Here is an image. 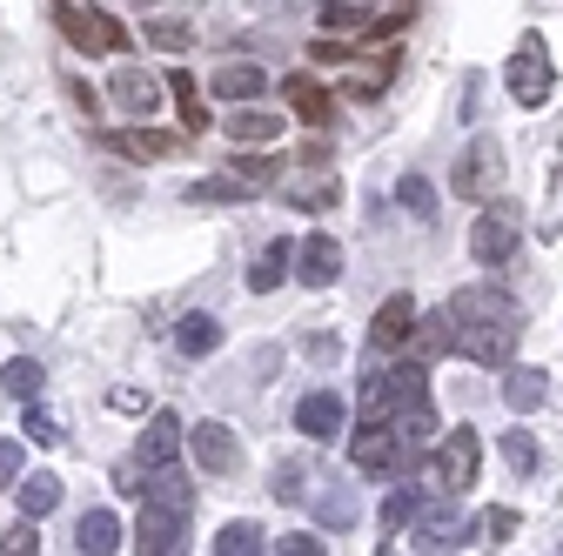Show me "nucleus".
<instances>
[{
    "instance_id": "f257e3e1",
    "label": "nucleus",
    "mask_w": 563,
    "mask_h": 556,
    "mask_svg": "<svg viewBox=\"0 0 563 556\" xmlns=\"http://www.w3.org/2000/svg\"><path fill=\"white\" fill-rule=\"evenodd\" d=\"M443 309H450V349L463 363H476V369H497L517 349V335H523L517 329V296L497 289V282H470Z\"/></svg>"
},
{
    "instance_id": "f03ea898",
    "label": "nucleus",
    "mask_w": 563,
    "mask_h": 556,
    "mask_svg": "<svg viewBox=\"0 0 563 556\" xmlns=\"http://www.w3.org/2000/svg\"><path fill=\"white\" fill-rule=\"evenodd\" d=\"M422 396H430V369H422V363H396V369H369V376H363L356 409H363V415H389V409L422 402Z\"/></svg>"
},
{
    "instance_id": "7ed1b4c3",
    "label": "nucleus",
    "mask_w": 563,
    "mask_h": 556,
    "mask_svg": "<svg viewBox=\"0 0 563 556\" xmlns=\"http://www.w3.org/2000/svg\"><path fill=\"white\" fill-rule=\"evenodd\" d=\"M510 101L517 108H543L550 101V88H556V67H550V47H543V34H523L517 41V54H510Z\"/></svg>"
},
{
    "instance_id": "20e7f679",
    "label": "nucleus",
    "mask_w": 563,
    "mask_h": 556,
    "mask_svg": "<svg viewBox=\"0 0 563 556\" xmlns=\"http://www.w3.org/2000/svg\"><path fill=\"white\" fill-rule=\"evenodd\" d=\"M54 27L81 54H128V27L108 8H54Z\"/></svg>"
},
{
    "instance_id": "39448f33",
    "label": "nucleus",
    "mask_w": 563,
    "mask_h": 556,
    "mask_svg": "<svg viewBox=\"0 0 563 556\" xmlns=\"http://www.w3.org/2000/svg\"><path fill=\"white\" fill-rule=\"evenodd\" d=\"M517 242H523V229H517V208L489 194V208H483V215H476V229H470V255H476L483 268H504V262H517Z\"/></svg>"
},
{
    "instance_id": "423d86ee",
    "label": "nucleus",
    "mask_w": 563,
    "mask_h": 556,
    "mask_svg": "<svg viewBox=\"0 0 563 556\" xmlns=\"http://www.w3.org/2000/svg\"><path fill=\"white\" fill-rule=\"evenodd\" d=\"M476 469H483V436L463 423V430H450V436L437 443V456H430V482L450 497V490H470Z\"/></svg>"
},
{
    "instance_id": "0eeeda50",
    "label": "nucleus",
    "mask_w": 563,
    "mask_h": 556,
    "mask_svg": "<svg viewBox=\"0 0 563 556\" xmlns=\"http://www.w3.org/2000/svg\"><path fill=\"white\" fill-rule=\"evenodd\" d=\"M450 188L463 201H489V194L504 188V148L489 142V134H476V142L456 155V168H450Z\"/></svg>"
},
{
    "instance_id": "6e6552de",
    "label": "nucleus",
    "mask_w": 563,
    "mask_h": 556,
    "mask_svg": "<svg viewBox=\"0 0 563 556\" xmlns=\"http://www.w3.org/2000/svg\"><path fill=\"white\" fill-rule=\"evenodd\" d=\"M349 463H356V476H402V449H396L383 415H363V423H356V436H349Z\"/></svg>"
},
{
    "instance_id": "1a4fd4ad",
    "label": "nucleus",
    "mask_w": 563,
    "mask_h": 556,
    "mask_svg": "<svg viewBox=\"0 0 563 556\" xmlns=\"http://www.w3.org/2000/svg\"><path fill=\"white\" fill-rule=\"evenodd\" d=\"M181 449H188L195 469H208V476H235V463H242V443H235L229 423H195V430H181Z\"/></svg>"
},
{
    "instance_id": "9d476101",
    "label": "nucleus",
    "mask_w": 563,
    "mask_h": 556,
    "mask_svg": "<svg viewBox=\"0 0 563 556\" xmlns=\"http://www.w3.org/2000/svg\"><path fill=\"white\" fill-rule=\"evenodd\" d=\"M402 530H409V549H463V543H476V523H463L450 503H437V510H416Z\"/></svg>"
},
{
    "instance_id": "9b49d317",
    "label": "nucleus",
    "mask_w": 563,
    "mask_h": 556,
    "mask_svg": "<svg viewBox=\"0 0 563 556\" xmlns=\"http://www.w3.org/2000/svg\"><path fill=\"white\" fill-rule=\"evenodd\" d=\"M389 436H396V449H402V469H416L422 456H430V443H437V409H430V396L389 409Z\"/></svg>"
},
{
    "instance_id": "f8f14e48",
    "label": "nucleus",
    "mask_w": 563,
    "mask_h": 556,
    "mask_svg": "<svg viewBox=\"0 0 563 556\" xmlns=\"http://www.w3.org/2000/svg\"><path fill=\"white\" fill-rule=\"evenodd\" d=\"M181 536H188V510L141 497V523H134V549L141 556H168V549H181Z\"/></svg>"
},
{
    "instance_id": "ddd939ff",
    "label": "nucleus",
    "mask_w": 563,
    "mask_h": 556,
    "mask_svg": "<svg viewBox=\"0 0 563 556\" xmlns=\"http://www.w3.org/2000/svg\"><path fill=\"white\" fill-rule=\"evenodd\" d=\"M168 463H181V415L155 409L148 430H141V443H134V469L148 476V469H168Z\"/></svg>"
},
{
    "instance_id": "4468645a",
    "label": "nucleus",
    "mask_w": 563,
    "mask_h": 556,
    "mask_svg": "<svg viewBox=\"0 0 563 556\" xmlns=\"http://www.w3.org/2000/svg\"><path fill=\"white\" fill-rule=\"evenodd\" d=\"M342 423H349V402H342L335 389H309V396L296 402V436H309V443L342 436Z\"/></svg>"
},
{
    "instance_id": "2eb2a0df",
    "label": "nucleus",
    "mask_w": 563,
    "mask_h": 556,
    "mask_svg": "<svg viewBox=\"0 0 563 556\" xmlns=\"http://www.w3.org/2000/svg\"><path fill=\"white\" fill-rule=\"evenodd\" d=\"M289 268L302 275V289H329L335 275H342V242L316 229V235H302V242H296V262H289Z\"/></svg>"
},
{
    "instance_id": "dca6fc26",
    "label": "nucleus",
    "mask_w": 563,
    "mask_h": 556,
    "mask_svg": "<svg viewBox=\"0 0 563 556\" xmlns=\"http://www.w3.org/2000/svg\"><path fill=\"white\" fill-rule=\"evenodd\" d=\"M108 94H114V108L121 114H134V121H148L155 108H162V81L148 75V67H114V81H108Z\"/></svg>"
},
{
    "instance_id": "f3484780",
    "label": "nucleus",
    "mask_w": 563,
    "mask_h": 556,
    "mask_svg": "<svg viewBox=\"0 0 563 556\" xmlns=\"http://www.w3.org/2000/svg\"><path fill=\"white\" fill-rule=\"evenodd\" d=\"M282 101H289V114H302V127H329V108H335L329 88H322L316 75H302V67L282 81Z\"/></svg>"
},
{
    "instance_id": "a211bd4d",
    "label": "nucleus",
    "mask_w": 563,
    "mask_h": 556,
    "mask_svg": "<svg viewBox=\"0 0 563 556\" xmlns=\"http://www.w3.org/2000/svg\"><path fill=\"white\" fill-rule=\"evenodd\" d=\"M75 549H81V556H114V549H121V516H114V510H81Z\"/></svg>"
},
{
    "instance_id": "6ab92c4d",
    "label": "nucleus",
    "mask_w": 563,
    "mask_h": 556,
    "mask_svg": "<svg viewBox=\"0 0 563 556\" xmlns=\"http://www.w3.org/2000/svg\"><path fill=\"white\" fill-rule=\"evenodd\" d=\"M409 329H416V302H409V296H389V302L376 309V322H369V342H376V349H402Z\"/></svg>"
},
{
    "instance_id": "aec40b11",
    "label": "nucleus",
    "mask_w": 563,
    "mask_h": 556,
    "mask_svg": "<svg viewBox=\"0 0 563 556\" xmlns=\"http://www.w3.org/2000/svg\"><path fill=\"white\" fill-rule=\"evenodd\" d=\"M289 262H296V242H289V235H275V242L255 255V268H249V289H255V296L282 289V282H289Z\"/></svg>"
},
{
    "instance_id": "412c9836",
    "label": "nucleus",
    "mask_w": 563,
    "mask_h": 556,
    "mask_svg": "<svg viewBox=\"0 0 563 556\" xmlns=\"http://www.w3.org/2000/svg\"><path fill=\"white\" fill-rule=\"evenodd\" d=\"M229 134H235V148H268L275 134H282V114H262L255 101H235V114H229Z\"/></svg>"
},
{
    "instance_id": "4be33fe9",
    "label": "nucleus",
    "mask_w": 563,
    "mask_h": 556,
    "mask_svg": "<svg viewBox=\"0 0 563 556\" xmlns=\"http://www.w3.org/2000/svg\"><path fill=\"white\" fill-rule=\"evenodd\" d=\"M168 94H175V121H181V134H201L208 121H216V114H208V101H201V88H195V75H188V67H175V75H168Z\"/></svg>"
},
{
    "instance_id": "5701e85b",
    "label": "nucleus",
    "mask_w": 563,
    "mask_h": 556,
    "mask_svg": "<svg viewBox=\"0 0 563 556\" xmlns=\"http://www.w3.org/2000/svg\"><path fill=\"white\" fill-rule=\"evenodd\" d=\"M175 349L195 356V363L216 356V349H222V322H216V315H181V322H175Z\"/></svg>"
},
{
    "instance_id": "b1692460",
    "label": "nucleus",
    "mask_w": 563,
    "mask_h": 556,
    "mask_svg": "<svg viewBox=\"0 0 563 556\" xmlns=\"http://www.w3.org/2000/svg\"><path fill=\"white\" fill-rule=\"evenodd\" d=\"M262 88H268V75H262L255 60H222V67H216V94H222V101H255Z\"/></svg>"
},
{
    "instance_id": "393cba45",
    "label": "nucleus",
    "mask_w": 563,
    "mask_h": 556,
    "mask_svg": "<svg viewBox=\"0 0 563 556\" xmlns=\"http://www.w3.org/2000/svg\"><path fill=\"white\" fill-rule=\"evenodd\" d=\"M543 396H550V376H543V369H510V376H504V409H510V415H530Z\"/></svg>"
},
{
    "instance_id": "a878e982",
    "label": "nucleus",
    "mask_w": 563,
    "mask_h": 556,
    "mask_svg": "<svg viewBox=\"0 0 563 556\" xmlns=\"http://www.w3.org/2000/svg\"><path fill=\"white\" fill-rule=\"evenodd\" d=\"M175 148V134H162V127H121L114 134V155H128V162H162Z\"/></svg>"
},
{
    "instance_id": "bb28decb",
    "label": "nucleus",
    "mask_w": 563,
    "mask_h": 556,
    "mask_svg": "<svg viewBox=\"0 0 563 556\" xmlns=\"http://www.w3.org/2000/svg\"><path fill=\"white\" fill-rule=\"evenodd\" d=\"M14 503H21V516L41 523V516L60 503V476H47V469H41V476H21V482H14Z\"/></svg>"
},
{
    "instance_id": "cd10ccee",
    "label": "nucleus",
    "mask_w": 563,
    "mask_h": 556,
    "mask_svg": "<svg viewBox=\"0 0 563 556\" xmlns=\"http://www.w3.org/2000/svg\"><path fill=\"white\" fill-rule=\"evenodd\" d=\"M416 363H437V356H450V309H437V315H416Z\"/></svg>"
},
{
    "instance_id": "c85d7f7f",
    "label": "nucleus",
    "mask_w": 563,
    "mask_h": 556,
    "mask_svg": "<svg viewBox=\"0 0 563 556\" xmlns=\"http://www.w3.org/2000/svg\"><path fill=\"white\" fill-rule=\"evenodd\" d=\"M389 81H396V54L383 47V54H376V60L363 67V75H349V88H342V94H349V101H376V94H383Z\"/></svg>"
},
{
    "instance_id": "c756f323",
    "label": "nucleus",
    "mask_w": 563,
    "mask_h": 556,
    "mask_svg": "<svg viewBox=\"0 0 563 556\" xmlns=\"http://www.w3.org/2000/svg\"><path fill=\"white\" fill-rule=\"evenodd\" d=\"M41 382H47V369H41L34 356H14L8 369H0V389H8L14 402H34V396H41Z\"/></svg>"
},
{
    "instance_id": "7c9ffc66",
    "label": "nucleus",
    "mask_w": 563,
    "mask_h": 556,
    "mask_svg": "<svg viewBox=\"0 0 563 556\" xmlns=\"http://www.w3.org/2000/svg\"><path fill=\"white\" fill-rule=\"evenodd\" d=\"M309 482H316V476H309V463H296V456H289V463H275V476H268V497H275V503H302V490H309Z\"/></svg>"
},
{
    "instance_id": "2f4dec72",
    "label": "nucleus",
    "mask_w": 563,
    "mask_h": 556,
    "mask_svg": "<svg viewBox=\"0 0 563 556\" xmlns=\"http://www.w3.org/2000/svg\"><path fill=\"white\" fill-rule=\"evenodd\" d=\"M396 201L409 208L416 222H437V188L422 181V175H402V181H396Z\"/></svg>"
},
{
    "instance_id": "473e14b6",
    "label": "nucleus",
    "mask_w": 563,
    "mask_h": 556,
    "mask_svg": "<svg viewBox=\"0 0 563 556\" xmlns=\"http://www.w3.org/2000/svg\"><path fill=\"white\" fill-rule=\"evenodd\" d=\"M316 510H322L329 530H349V523H356V497L335 490V482H322V490H316Z\"/></svg>"
},
{
    "instance_id": "72a5a7b5",
    "label": "nucleus",
    "mask_w": 563,
    "mask_h": 556,
    "mask_svg": "<svg viewBox=\"0 0 563 556\" xmlns=\"http://www.w3.org/2000/svg\"><path fill=\"white\" fill-rule=\"evenodd\" d=\"M229 175H235V181H242L249 194H262V188H275V162H268V155H249V148H242V155L229 162Z\"/></svg>"
},
{
    "instance_id": "f704fd0d",
    "label": "nucleus",
    "mask_w": 563,
    "mask_h": 556,
    "mask_svg": "<svg viewBox=\"0 0 563 556\" xmlns=\"http://www.w3.org/2000/svg\"><path fill=\"white\" fill-rule=\"evenodd\" d=\"M216 549L222 556H255V549H268V536H262V523H222Z\"/></svg>"
},
{
    "instance_id": "c9c22d12",
    "label": "nucleus",
    "mask_w": 563,
    "mask_h": 556,
    "mask_svg": "<svg viewBox=\"0 0 563 556\" xmlns=\"http://www.w3.org/2000/svg\"><path fill=\"white\" fill-rule=\"evenodd\" d=\"M504 463H510V469H517V476H530V469H537V463H543V456H537V436H530V430H517V423H510V430H504Z\"/></svg>"
},
{
    "instance_id": "e433bc0d",
    "label": "nucleus",
    "mask_w": 563,
    "mask_h": 556,
    "mask_svg": "<svg viewBox=\"0 0 563 556\" xmlns=\"http://www.w3.org/2000/svg\"><path fill=\"white\" fill-rule=\"evenodd\" d=\"M249 188L235 175H208V181H188V201H242Z\"/></svg>"
},
{
    "instance_id": "4c0bfd02",
    "label": "nucleus",
    "mask_w": 563,
    "mask_h": 556,
    "mask_svg": "<svg viewBox=\"0 0 563 556\" xmlns=\"http://www.w3.org/2000/svg\"><path fill=\"white\" fill-rule=\"evenodd\" d=\"M335 194H342L335 175H322V181H309V188H289V201H296V208H316V215H322V208H335Z\"/></svg>"
},
{
    "instance_id": "58836bf2",
    "label": "nucleus",
    "mask_w": 563,
    "mask_h": 556,
    "mask_svg": "<svg viewBox=\"0 0 563 556\" xmlns=\"http://www.w3.org/2000/svg\"><path fill=\"white\" fill-rule=\"evenodd\" d=\"M416 510H422V497H416V490H389V503H383V530H389V536H402V523H409Z\"/></svg>"
},
{
    "instance_id": "ea45409f",
    "label": "nucleus",
    "mask_w": 563,
    "mask_h": 556,
    "mask_svg": "<svg viewBox=\"0 0 563 556\" xmlns=\"http://www.w3.org/2000/svg\"><path fill=\"white\" fill-rule=\"evenodd\" d=\"M21 436H34V443H41V449H54V443H60V423H54V415H47V409H41V396H34V402H27V423H21Z\"/></svg>"
},
{
    "instance_id": "a19ab883",
    "label": "nucleus",
    "mask_w": 563,
    "mask_h": 556,
    "mask_svg": "<svg viewBox=\"0 0 563 556\" xmlns=\"http://www.w3.org/2000/svg\"><path fill=\"white\" fill-rule=\"evenodd\" d=\"M322 27H329V34H349V27L363 34V27H369V14H363V8H349V0H329V8H322Z\"/></svg>"
},
{
    "instance_id": "79ce46f5",
    "label": "nucleus",
    "mask_w": 563,
    "mask_h": 556,
    "mask_svg": "<svg viewBox=\"0 0 563 556\" xmlns=\"http://www.w3.org/2000/svg\"><path fill=\"white\" fill-rule=\"evenodd\" d=\"M0 549H8V556H27V549H41V523H34V516H21L8 536H0Z\"/></svg>"
},
{
    "instance_id": "37998d69",
    "label": "nucleus",
    "mask_w": 563,
    "mask_h": 556,
    "mask_svg": "<svg viewBox=\"0 0 563 556\" xmlns=\"http://www.w3.org/2000/svg\"><path fill=\"white\" fill-rule=\"evenodd\" d=\"M14 482H21V443L0 436V490H14Z\"/></svg>"
},
{
    "instance_id": "c03bdc74",
    "label": "nucleus",
    "mask_w": 563,
    "mask_h": 556,
    "mask_svg": "<svg viewBox=\"0 0 563 556\" xmlns=\"http://www.w3.org/2000/svg\"><path fill=\"white\" fill-rule=\"evenodd\" d=\"M268 549H282V556H322V536H309V530H289L282 543H268Z\"/></svg>"
},
{
    "instance_id": "a18cd8bd",
    "label": "nucleus",
    "mask_w": 563,
    "mask_h": 556,
    "mask_svg": "<svg viewBox=\"0 0 563 556\" xmlns=\"http://www.w3.org/2000/svg\"><path fill=\"white\" fill-rule=\"evenodd\" d=\"M409 21H416V8H396V14H383V21H369L363 34H376V41H396V34H402Z\"/></svg>"
},
{
    "instance_id": "49530a36",
    "label": "nucleus",
    "mask_w": 563,
    "mask_h": 556,
    "mask_svg": "<svg viewBox=\"0 0 563 556\" xmlns=\"http://www.w3.org/2000/svg\"><path fill=\"white\" fill-rule=\"evenodd\" d=\"M148 41H155V47H168V54H181V47H188V27H181V21H155V27H148Z\"/></svg>"
},
{
    "instance_id": "de8ad7c7",
    "label": "nucleus",
    "mask_w": 563,
    "mask_h": 556,
    "mask_svg": "<svg viewBox=\"0 0 563 556\" xmlns=\"http://www.w3.org/2000/svg\"><path fill=\"white\" fill-rule=\"evenodd\" d=\"M483 536H489V543H510V536H517V510H489V516H483Z\"/></svg>"
},
{
    "instance_id": "09e8293b",
    "label": "nucleus",
    "mask_w": 563,
    "mask_h": 556,
    "mask_svg": "<svg viewBox=\"0 0 563 556\" xmlns=\"http://www.w3.org/2000/svg\"><path fill=\"white\" fill-rule=\"evenodd\" d=\"M309 54H316V60H329V67H335V60H356V47H349L342 34H322V41H316Z\"/></svg>"
},
{
    "instance_id": "8fccbe9b",
    "label": "nucleus",
    "mask_w": 563,
    "mask_h": 556,
    "mask_svg": "<svg viewBox=\"0 0 563 556\" xmlns=\"http://www.w3.org/2000/svg\"><path fill=\"white\" fill-rule=\"evenodd\" d=\"M67 88H75V108H81V114H88V121H95V114H101V94H95V88H88V81H67Z\"/></svg>"
}]
</instances>
